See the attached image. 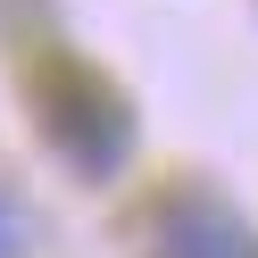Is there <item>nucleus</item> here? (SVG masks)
<instances>
[{"label": "nucleus", "instance_id": "1", "mask_svg": "<svg viewBox=\"0 0 258 258\" xmlns=\"http://www.w3.org/2000/svg\"><path fill=\"white\" fill-rule=\"evenodd\" d=\"M34 125L84 183H108L134 150V108L108 75H92L84 58H42L34 67Z\"/></svg>", "mask_w": 258, "mask_h": 258}, {"label": "nucleus", "instance_id": "2", "mask_svg": "<svg viewBox=\"0 0 258 258\" xmlns=\"http://www.w3.org/2000/svg\"><path fill=\"white\" fill-rule=\"evenodd\" d=\"M150 258H258V233L217 191H167L150 208Z\"/></svg>", "mask_w": 258, "mask_h": 258}, {"label": "nucleus", "instance_id": "3", "mask_svg": "<svg viewBox=\"0 0 258 258\" xmlns=\"http://www.w3.org/2000/svg\"><path fill=\"white\" fill-rule=\"evenodd\" d=\"M25 241H34V225H25L17 191H0V258H25Z\"/></svg>", "mask_w": 258, "mask_h": 258}]
</instances>
